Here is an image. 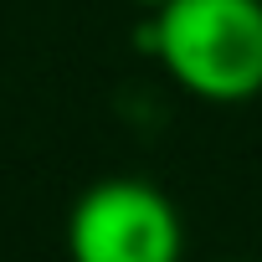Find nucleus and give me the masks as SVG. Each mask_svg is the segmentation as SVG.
Segmentation results:
<instances>
[{
    "label": "nucleus",
    "instance_id": "nucleus-1",
    "mask_svg": "<svg viewBox=\"0 0 262 262\" xmlns=\"http://www.w3.org/2000/svg\"><path fill=\"white\" fill-rule=\"evenodd\" d=\"M144 47L170 82L211 108L262 93V0H165L149 11Z\"/></svg>",
    "mask_w": 262,
    "mask_h": 262
},
{
    "label": "nucleus",
    "instance_id": "nucleus-2",
    "mask_svg": "<svg viewBox=\"0 0 262 262\" xmlns=\"http://www.w3.org/2000/svg\"><path fill=\"white\" fill-rule=\"evenodd\" d=\"M67 262H185L180 206L139 175L93 180L67 211Z\"/></svg>",
    "mask_w": 262,
    "mask_h": 262
},
{
    "label": "nucleus",
    "instance_id": "nucleus-3",
    "mask_svg": "<svg viewBox=\"0 0 262 262\" xmlns=\"http://www.w3.org/2000/svg\"><path fill=\"white\" fill-rule=\"evenodd\" d=\"M128 6H144V11H160L165 0H128Z\"/></svg>",
    "mask_w": 262,
    "mask_h": 262
}]
</instances>
